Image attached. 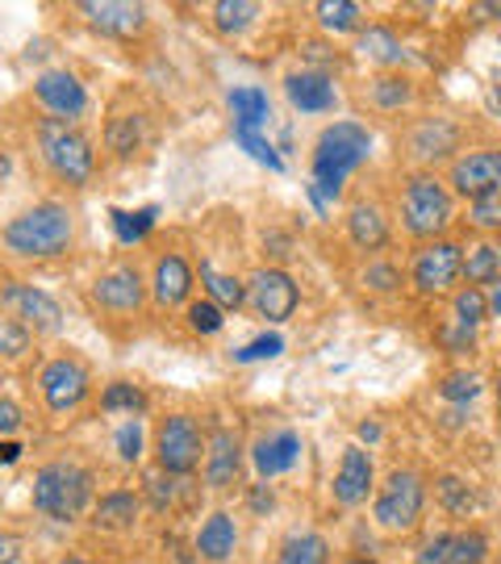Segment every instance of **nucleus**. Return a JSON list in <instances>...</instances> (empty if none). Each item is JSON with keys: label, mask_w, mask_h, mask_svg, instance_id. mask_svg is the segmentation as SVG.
<instances>
[{"label": "nucleus", "mask_w": 501, "mask_h": 564, "mask_svg": "<svg viewBox=\"0 0 501 564\" xmlns=\"http://www.w3.org/2000/svg\"><path fill=\"white\" fill-rule=\"evenodd\" d=\"M360 440L363 444H381V423H360Z\"/></svg>", "instance_id": "obj_52"}, {"label": "nucleus", "mask_w": 501, "mask_h": 564, "mask_svg": "<svg viewBox=\"0 0 501 564\" xmlns=\"http://www.w3.org/2000/svg\"><path fill=\"white\" fill-rule=\"evenodd\" d=\"M460 276H464V251L460 242L451 239L426 242L418 256H414V268H410V281H414L418 293H447Z\"/></svg>", "instance_id": "obj_7"}, {"label": "nucleus", "mask_w": 501, "mask_h": 564, "mask_svg": "<svg viewBox=\"0 0 501 564\" xmlns=\"http://www.w3.org/2000/svg\"><path fill=\"white\" fill-rule=\"evenodd\" d=\"M489 310H493V314L501 318V281H498V293H493V302H489Z\"/></svg>", "instance_id": "obj_56"}, {"label": "nucleus", "mask_w": 501, "mask_h": 564, "mask_svg": "<svg viewBox=\"0 0 501 564\" xmlns=\"http://www.w3.org/2000/svg\"><path fill=\"white\" fill-rule=\"evenodd\" d=\"M251 456H255V473H260L263 481H272V477L288 473V468L301 460V435H297V431H276V435H263Z\"/></svg>", "instance_id": "obj_18"}, {"label": "nucleus", "mask_w": 501, "mask_h": 564, "mask_svg": "<svg viewBox=\"0 0 501 564\" xmlns=\"http://www.w3.org/2000/svg\"><path fill=\"white\" fill-rule=\"evenodd\" d=\"M39 384H42L46 405H51L55 414H67V410H76V405L88 398V368L59 356V360H51L42 368Z\"/></svg>", "instance_id": "obj_10"}, {"label": "nucleus", "mask_w": 501, "mask_h": 564, "mask_svg": "<svg viewBox=\"0 0 501 564\" xmlns=\"http://www.w3.org/2000/svg\"><path fill=\"white\" fill-rule=\"evenodd\" d=\"M151 284H155V302L160 305H181L193 293V268L181 256H160Z\"/></svg>", "instance_id": "obj_21"}, {"label": "nucleus", "mask_w": 501, "mask_h": 564, "mask_svg": "<svg viewBox=\"0 0 501 564\" xmlns=\"http://www.w3.org/2000/svg\"><path fill=\"white\" fill-rule=\"evenodd\" d=\"M451 556H456V535H435L418 547L414 564H451Z\"/></svg>", "instance_id": "obj_45"}, {"label": "nucleus", "mask_w": 501, "mask_h": 564, "mask_svg": "<svg viewBox=\"0 0 501 564\" xmlns=\"http://www.w3.org/2000/svg\"><path fill=\"white\" fill-rule=\"evenodd\" d=\"M255 18H260L255 0H218L214 4V25H218L221 34H242Z\"/></svg>", "instance_id": "obj_32"}, {"label": "nucleus", "mask_w": 501, "mask_h": 564, "mask_svg": "<svg viewBox=\"0 0 501 564\" xmlns=\"http://www.w3.org/2000/svg\"><path fill=\"white\" fill-rule=\"evenodd\" d=\"M155 452H160V464L167 468V473L188 477V473L200 464V431H197V423H193L188 414H172V419H163Z\"/></svg>", "instance_id": "obj_9"}, {"label": "nucleus", "mask_w": 501, "mask_h": 564, "mask_svg": "<svg viewBox=\"0 0 501 564\" xmlns=\"http://www.w3.org/2000/svg\"><path fill=\"white\" fill-rule=\"evenodd\" d=\"M25 347H30L25 323H18V318H4V323H0V351H4L9 360H21V356H25Z\"/></svg>", "instance_id": "obj_42"}, {"label": "nucleus", "mask_w": 501, "mask_h": 564, "mask_svg": "<svg viewBox=\"0 0 501 564\" xmlns=\"http://www.w3.org/2000/svg\"><path fill=\"white\" fill-rule=\"evenodd\" d=\"M484 310H489V302H484V293L481 289H460L456 293V302H451V314H456V323L468 326V330H477V323L484 318Z\"/></svg>", "instance_id": "obj_38"}, {"label": "nucleus", "mask_w": 501, "mask_h": 564, "mask_svg": "<svg viewBox=\"0 0 501 564\" xmlns=\"http://www.w3.org/2000/svg\"><path fill=\"white\" fill-rule=\"evenodd\" d=\"M84 21L100 30V34H113V39H130L146 25V9L130 4V0H84L80 4Z\"/></svg>", "instance_id": "obj_14"}, {"label": "nucleus", "mask_w": 501, "mask_h": 564, "mask_svg": "<svg viewBox=\"0 0 501 564\" xmlns=\"http://www.w3.org/2000/svg\"><path fill=\"white\" fill-rule=\"evenodd\" d=\"M472 335H477V330L451 323L447 330H443V343H447V351H472Z\"/></svg>", "instance_id": "obj_49"}, {"label": "nucleus", "mask_w": 501, "mask_h": 564, "mask_svg": "<svg viewBox=\"0 0 501 564\" xmlns=\"http://www.w3.org/2000/svg\"><path fill=\"white\" fill-rule=\"evenodd\" d=\"M39 142H42V160H46V167H51L63 184L84 188V184L92 181V167H97L92 147H88L84 134L67 130V121L46 118L39 126Z\"/></svg>", "instance_id": "obj_5"}, {"label": "nucleus", "mask_w": 501, "mask_h": 564, "mask_svg": "<svg viewBox=\"0 0 501 564\" xmlns=\"http://www.w3.org/2000/svg\"><path fill=\"white\" fill-rule=\"evenodd\" d=\"M242 468V447L235 431H214V440L205 447V481L214 489H226V485L239 481Z\"/></svg>", "instance_id": "obj_17"}, {"label": "nucleus", "mask_w": 501, "mask_h": 564, "mask_svg": "<svg viewBox=\"0 0 501 564\" xmlns=\"http://www.w3.org/2000/svg\"><path fill=\"white\" fill-rule=\"evenodd\" d=\"M146 489H151V502L167 510L172 498H176V481H167V477H146Z\"/></svg>", "instance_id": "obj_48"}, {"label": "nucleus", "mask_w": 501, "mask_h": 564, "mask_svg": "<svg viewBox=\"0 0 501 564\" xmlns=\"http://www.w3.org/2000/svg\"><path fill=\"white\" fill-rule=\"evenodd\" d=\"M318 21L326 25V30H335V34L356 30V25H360V4H356V0H322Z\"/></svg>", "instance_id": "obj_36"}, {"label": "nucleus", "mask_w": 501, "mask_h": 564, "mask_svg": "<svg viewBox=\"0 0 501 564\" xmlns=\"http://www.w3.org/2000/svg\"><path fill=\"white\" fill-rule=\"evenodd\" d=\"M92 498V473L72 460L42 464L34 473V510L55 523H76Z\"/></svg>", "instance_id": "obj_3"}, {"label": "nucleus", "mask_w": 501, "mask_h": 564, "mask_svg": "<svg viewBox=\"0 0 501 564\" xmlns=\"http://www.w3.org/2000/svg\"><path fill=\"white\" fill-rule=\"evenodd\" d=\"M276 564H330V544L322 540L318 531H301L288 535L281 547V561Z\"/></svg>", "instance_id": "obj_26"}, {"label": "nucleus", "mask_w": 501, "mask_h": 564, "mask_svg": "<svg viewBox=\"0 0 501 564\" xmlns=\"http://www.w3.org/2000/svg\"><path fill=\"white\" fill-rule=\"evenodd\" d=\"M435 498H439L443 510H447V514H456V519H468V514H472V506H477V498H472V489H468L464 477H439Z\"/></svg>", "instance_id": "obj_34"}, {"label": "nucleus", "mask_w": 501, "mask_h": 564, "mask_svg": "<svg viewBox=\"0 0 501 564\" xmlns=\"http://www.w3.org/2000/svg\"><path fill=\"white\" fill-rule=\"evenodd\" d=\"M18 456H21V444H13V440H9V444H4V452H0V460L18 464Z\"/></svg>", "instance_id": "obj_54"}, {"label": "nucleus", "mask_w": 501, "mask_h": 564, "mask_svg": "<svg viewBox=\"0 0 501 564\" xmlns=\"http://www.w3.org/2000/svg\"><path fill=\"white\" fill-rule=\"evenodd\" d=\"M18 423H21V410L13 402H0V431L9 435V431H18Z\"/></svg>", "instance_id": "obj_50"}, {"label": "nucleus", "mask_w": 501, "mask_h": 564, "mask_svg": "<svg viewBox=\"0 0 501 564\" xmlns=\"http://www.w3.org/2000/svg\"><path fill=\"white\" fill-rule=\"evenodd\" d=\"M372 155V134L360 121H335L318 134L314 147V188L322 202H339L347 176Z\"/></svg>", "instance_id": "obj_1"}, {"label": "nucleus", "mask_w": 501, "mask_h": 564, "mask_svg": "<svg viewBox=\"0 0 501 564\" xmlns=\"http://www.w3.org/2000/svg\"><path fill=\"white\" fill-rule=\"evenodd\" d=\"M410 97H414L410 84L397 80V76H384V80L372 84V101L381 105V109H397V105H405Z\"/></svg>", "instance_id": "obj_40"}, {"label": "nucleus", "mask_w": 501, "mask_h": 564, "mask_svg": "<svg viewBox=\"0 0 501 564\" xmlns=\"http://www.w3.org/2000/svg\"><path fill=\"white\" fill-rule=\"evenodd\" d=\"M0 302H4V310H9V318L34 326V330H59V323H63L59 302L46 297V293L34 289V284H4Z\"/></svg>", "instance_id": "obj_11"}, {"label": "nucleus", "mask_w": 501, "mask_h": 564, "mask_svg": "<svg viewBox=\"0 0 501 564\" xmlns=\"http://www.w3.org/2000/svg\"><path fill=\"white\" fill-rule=\"evenodd\" d=\"M284 351V339L281 335H260V339H251L247 347L235 351V360L239 364H255V360H276Z\"/></svg>", "instance_id": "obj_39"}, {"label": "nucleus", "mask_w": 501, "mask_h": 564, "mask_svg": "<svg viewBox=\"0 0 501 564\" xmlns=\"http://www.w3.org/2000/svg\"><path fill=\"white\" fill-rule=\"evenodd\" d=\"M109 218H113L118 239L126 242V247H134V242H142L146 235H151V226H155V218H160V209H155V205H146V209H139V214H130V209H109Z\"/></svg>", "instance_id": "obj_31"}, {"label": "nucleus", "mask_w": 501, "mask_h": 564, "mask_svg": "<svg viewBox=\"0 0 501 564\" xmlns=\"http://www.w3.org/2000/svg\"><path fill=\"white\" fill-rule=\"evenodd\" d=\"M235 547H239V527H235V519L230 514H209L205 523H200L197 531V552L205 556V561H230L235 556Z\"/></svg>", "instance_id": "obj_20"}, {"label": "nucleus", "mask_w": 501, "mask_h": 564, "mask_svg": "<svg viewBox=\"0 0 501 564\" xmlns=\"http://www.w3.org/2000/svg\"><path fill=\"white\" fill-rule=\"evenodd\" d=\"M439 393H443V402H451V405L477 402V398H481V377H477V372H451V377H443Z\"/></svg>", "instance_id": "obj_37"}, {"label": "nucleus", "mask_w": 501, "mask_h": 564, "mask_svg": "<svg viewBox=\"0 0 501 564\" xmlns=\"http://www.w3.org/2000/svg\"><path fill=\"white\" fill-rule=\"evenodd\" d=\"M498 423H501V377H498Z\"/></svg>", "instance_id": "obj_59"}, {"label": "nucleus", "mask_w": 501, "mask_h": 564, "mask_svg": "<svg viewBox=\"0 0 501 564\" xmlns=\"http://www.w3.org/2000/svg\"><path fill=\"white\" fill-rule=\"evenodd\" d=\"M34 97L55 121H72L88 109V93H84V84L72 72H42L34 80Z\"/></svg>", "instance_id": "obj_12"}, {"label": "nucleus", "mask_w": 501, "mask_h": 564, "mask_svg": "<svg viewBox=\"0 0 501 564\" xmlns=\"http://www.w3.org/2000/svg\"><path fill=\"white\" fill-rule=\"evenodd\" d=\"M347 235L363 251H381L384 242H389V223H384V214L377 205L360 202L351 205V214H347Z\"/></svg>", "instance_id": "obj_22"}, {"label": "nucleus", "mask_w": 501, "mask_h": 564, "mask_svg": "<svg viewBox=\"0 0 501 564\" xmlns=\"http://www.w3.org/2000/svg\"><path fill=\"white\" fill-rule=\"evenodd\" d=\"M72 235H76L72 214L55 202H42L18 218H9L4 247H9V256H21V260H55L63 251H72Z\"/></svg>", "instance_id": "obj_2"}, {"label": "nucleus", "mask_w": 501, "mask_h": 564, "mask_svg": "<svg viewBox=\"0 0 501 564\" xmlns=\"http://www.w3.org/2000/svg\"><path fill=\"white\" fill-rule=\"evenodd\" d=\"M484 552H489V540H484L481 531H464V535H456V556H451V564H481Z\"/></svg>", "instance_id": "obj_44"}, {"label": "nucleus", "mask_w": 501, "mask_h": 564, "mask_svg": "<svg viewBox=\"0 0 501 564\" xmlns=\"http://www.w3.org/2000/svg\"><path fill=\"white\" fill-rule=\"evenodd\" d=\"M368 494H372V456L363 447H347L335 473V498L342 506H360L368 502Z\"/></svg>", "instance_id": "obj_16"}, {"label": "nucleus", "mask_w": 501, "mask_h": 564, "mask_svg": "<svg viewBox=\"0 0 501 564\" xmlns=\"http://www.w3.org/2000/svg\"><path fill=\"white\" fill-rule=\"evenodd\" d=\"M230 113H235V126H247V130H260L263 121L272 118V101L263 88H230Z\"/></svg>", "instance_id": "obj_25"}, {"label": "nucleus", "mask_w": 501, "mask_h": 564, "mask_svg": "<svg viewBox=\"0 0 501 564\" xmlns=\"http://www.w3.org/2000/svg\"><path fill=\"white\" fill-rule=\"evenodd\" d=\"M451 188L477 202V197H489V193H501V151H472L456 160L451 167Z\"/></svg>", "instance_id": "obj_13"}, {"label": "nucleus", "mask_w": 501, "mask_h": 564, "mask_svg": "<svg viewBox=\"0 0 501 564\" xmlns=\"http://www.w3.org/2000/svg\"><path fill=\"white\" fill-rule=\"evenodd\" d=\"M451 193L443 188L431 172H418L405 181V193H401V223L414 239H435L451 226Z\"/></svg>", "instance_id": "obj_4"}, {"label": "nucleus", "mask_w": 501, "mask_h": 564, "mask_svg": "<svg viewBox=\"0 0 501 564\" xmlns=\"http://www.w3.org/2000/svg\"><path fill=\"white\" fill-rule=\"evenodd\" d=\"M142 139H146V118L142 113H130V118H113L109 121V134H105V142H109V151L113 155H134L142 147Z\"/></svg>", "instance_id": "obj_28"}, {"label": "nucleus", "mask_w": 501, "mask_h": 564, "mask_svg": "<svg viewBox=\"0 0 501 564\" xmlns=\"http://www.w3.org/2000/svg\"><path fill=\"white\" fill-rule=\"evenodd\" d=\"M251 506H255L260 514H268V510H272V489H268V481L251 489Z\"/></svg>", "instance_id": "obj_51"}, {"label": "nucleus", "mask_w": 501, "mask_h": 564, "mask_svg": "<svg viewBox=\"0 0 501 564\" xmlns=\"http://www.w3.org/2000/svg\"><path fill=\"white\" fill-rule=\"evenodd\" d=\"M100 405H105V414H142V410H146V398H142L139 384L109 381L105 393H100Z\"/></svg>", "instance_id": "obj_33"}, {"label": "nucleus", "mask_w": 501, "mask_h": 564, "mask_svg": "<svg viewBox=\"0 0 501 564\" xmlns=\"http://www.w3.org/2000/svg\"><path fill=\"white\" fill-rule=\"evenodd\" d=\"M134 523H139V498L126 494V489L105 494L97 502V510H92V527L97 531H130Z\"/></svg>", "instance_id": "obj_23"}, {"label": "nucleus", "mask_w": 501, "mask_h": 564, "mask_svg": "<svg viewBox=\"0 0 501 564\" xmlns=\"http://www.w3.org/2000/svg\"><path fill=\"white\" fill-rule=\"evenodd\" d=\"M464 276H468V284H472V289L501 281V251H498V247H489V242L468 247V256H464Z\"/></svg>", "instance_id": "obj_27"}, {"label": "nucleus", "mask_w": 501, "mask_h": 564, "mask_svg": "<svg viewBox=\"0 0 501 564\" xmlns=\"http://www.w3.org/2000/svg\"><path fill=\"white\" fill-rule=\"evenodd\" d=\"M263 242H272L268 251H272L276 260H284V256H288V239H284V235H272V239H263Z\"/></svg>", "instance_id": "obj_53"}, {"label": "nucleus", "mask_w": 501, "mask_h": 564, "mask_svg": "<svg viewBox=\"0 0 501 564\" xmlns=\"http://www.w3.org/2000/svg\"><path fill=\"white\" fill-rule=\"evenodd\" d=\"M247 302L255 305V314H263L268 323H288L301 302V289L288 272H281V268H263V272L251 276Z\"/></svg>", "instance_id": "obj_8"}, {"label": "nucleus", "mask_w": 501, "mask_h": 564, "mask_svg": "<svg viewBox=\"0 0 501 564\" xmlns=\"http://www.w3.org/2000/svg\"><path fill=\"white\" fill-rule=\"evenodd\" d=\"M360 55L372 63H401L405 59V51H401V42L393 30H384V25H368L360 34Z\"/></svg>", "instance_id": "obj_29"}, {"label": "nucleus", "mask_w": 501, "mask_h": 564, "mask_svg": "<svg viewBox=\"0 0 501 564\" xmlns=\"http://www.w3.org/2000/svg\"><path fill=\"white\" fill-rule=\"evenodd\" d=\"M92 302L109 314H134L142 305V276L134 268H118L92 284Z\"/></svg>", "instance_id": "obj_15"}, {"label": "nucleus", "mask_w": 501, "mask_h": 564, "mask_svg": "<svg viewBox=\"0 0 501 564\" xmlns=\"http://www.w3.org/2000/svg\"><path fill=\"white\" fill-rule=\"evenodd\" d=\"M363 284L377 289V293H393V289L401 284V272L393 268V263H372V268L363 272Z\"/></svg>", "instance_id": "obj_46"}, {"label": "nucleus", "mask_w": 501, "mask_h": 564, "mask_svg": "<svg viewBox=\"0 0 501 564\" xmlns=\"http://www.w3.org/2000/svg\"><path fill=\"white\" fill-rule=\"evenodd\" d=\"M489 105H493V109H501V88H493V93H489Z\"/></svg>", "instance_id": "obj_57"}, {"label": "nucleus", "mask_w": 501, "mask_h": 564, "mask_svg": "<svg viewBox=\"0 0 501 564\" xmlns=\"http://www.w3.org/2000/svg\"><path fill=\"white\" fill-rule=\"evenodd\" d=\"M118 456L126 464H134L142 456V426L139 423H126L118 431Z\"/></svg>", "instance_id": "obj_47"}, {"label": "nucleus", "mask_w": 501, "mask_h": 564, "mask_svg": "<svg viewBox=\"0 0 501 564\" xmlns=\"http://www.w3.org/2000/svg\"><path fill=\"white\" fill-rule=\"evenodd\" d=\"M200 281H205V289L214 293V302L221 305V310H239L242 302H247V289H242L235 276H226V272H218L209 260H200Z\"/></svg>", "instance_id": "obj_30"}, {"label": "nucleus", "mask_w": 501, "mask_h": 564, "mask_svg": "<svg viewBox=\"0 0 501 564\" xmlns=\"http://www.w3.org/2000/svg\"><path fill=\"white\" fill-rule=\"evenodd\" d=\"M59 564H92V561H84V556H67V561H59Z\"/></svg>", "instance_id": "obj_58"}, {"label": "nucleus", "mask_w": 501, "mask_h": 564, "mask_svg": "<svg viewBox=\"0 0 501 564\" xmlns=\"http://www.w3.org/2000/svg\"><path fill=\"white\" fill-rule=\"evenodd\" d=\"M235 142H239L242 151L251 155L255 163H263L268 172H284V160H281V151L272 147V142L263 139L260 130H247V126H235Z\"/></svg>", "instance_id": "obj_35"}, {"label": "nucleus", "mask_w": 501, "mask_h": 564, "mask_svg": "<svg viewBox=\"0 0 501 564\" xmlns=\"http://www.w3.org/2000/svg\"><path fill=\"white\" fill-rule=\"evenodd\" d=\"M188 326L197 335H218L221 330V305L218 302H193L188 305Z\"/></svg>", "instance_id": "obj_41"}, {"label": "nucleus", "mask_w": 501, "mask_h": 564, "mask_svg": "<svg viewBox=\"0 0 501 564\" xmlns=\"http://www.w3.org/2000/svg\"><path fill=\"white\" fill-rule=\"evenodd\" d=\"M468 218H472V226H481V230H501V193L477 197L472 209H468Z\"/></svg>", "instance_id": "obj_43"}, {"label": "nucleus", "mask_w": 501, "mask_h": 564, "mask_svg": "<svg viewBox=\"0 0 501 564\" xmlns=\"http://www.w3.org/2000/svg\"><path fill=\"white\" fill-rule=\"evenodd\" d=\"M456 142H460V130H456L451 121L431 118L414 130V155H418V160H443Z\"/></svg>", "instance_id": "obj_24"}, {"label": "nucleus", "mask_w": 501, "mask_h": 564, "mask_svg": "<svg viewBox=\"0 0 501 564\" xmlns=\"http://www.w3.org/2000/svg\"><path fill=\"white\" fill-rule=\"evenodd\" d=\"M481 18H501V4H477Z\"/></svg>", "instance_id": "obj_55"}, {"label": "nucleus", "mask_w": 501, "mask_h": 564, "mask_svg": "<svg viewBox=\"0 0 501 564\" xmlns=\"http://www.w3.org/2000/svg\"><path fill=\"white\" fill-rule=\"evenodd\" d=\"M422 506H426L422 477L410 468H397V473H389L381 498H377V523L384 531H414L422 519Z\"/></svg>", "instance_id": "obj_6"}, {"label": "nucleus", "mask_w": 501, "mask_h": 564, "mask_svg": "<svg viewBox=\"0 0 501 564\" xmlns=\"http://www.w3.org/2000/svg\"><path fill=\"white\" fill-rule=\"evenodd\" d=\"M284 93H288L293 109H301V113H326V109H335V101H339L335 84L326 80L322 72H293L284 80Z\"/></svg>", "instance_id": "obj_19"}]
</instances>
